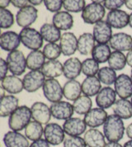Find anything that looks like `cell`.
Listing matches in <instances>:
<instances>
[{"label":"cell","mask_w":132,"mask_h":147,"mask_svg":"<svg viewBox=\"0 0 132 147\" xmlns=\"http://www.w3.org/2000/svg\"><path fill=\"white\" fill-rule=\"evenodd\" d=\"M64 97L67 100L75 101L78 99L82 93V85L79 81L72 80L66 82L63 86Z\"/></svg>","instance_id":"32"},{"label":"cell","mask_w":132,"mask_h":147,"mask_svg":"<svg viewBox=\"0 0 132 147\" xmlns=\"http://www.w3.org/2000/svg\"><path fill=\"white\" fill-rule=\"evenodd\" d=\"M63 127L58 123H48L44 128V136L46 140L52 146H58L64 142L65 135Z\"/></svg>","instance_id":"8"},{"label":"cell","mask_w":132,"mask_h":147,"mask_svg":"<svg viewBox=\"0 0 132 147\" xmlns=\"http://www.w3.org/2000/svg\"><path fill=\"white\" fill-rule=\"evenodd\" d=\"M45 81L46 76L41 70H31L22 79L24 89L28 93H34L43 87Z\"/></svg>","instance_id":"6"},{"label":"cell","mask_w":132,"mask_h":147,"mask_svg":"<svg viewBox=\"0 0 132 147\" xmlns=\"http://www.w3.org/2000/svg\"><path fill=\"white\" fill-rule=\"evenodd\" d=\"M63 7L67 12L79 13L83 12L86 7L84 0H65L63 1Z\"/></svg>","instance_id":"41"},{"label":"cell","mask_w":132,"mask_h":147,"mask_svg":"<svg viewBox=\"0 0 132 147\" xmlns=\"http://www.w3.org/2000/svg\"><path fill=\"white\" fill-rule=\"evenodd\" d=\"M44 135V128L42 127V124L36 121H31L25 128V136L30 140H40Z\"/></svg>","instance_id":"35"},{"label":"cell","mask_w":132,"mask_h":147,"mask_svg":"<svg viewBox=\"0 0 132 147\" xmlns=\"http://www.w3.org/2000/svg\"><path fill=\"white\" fill-rule=\"evenodd\" d=\"M106 15V9L102 3H92L86 5L82 12V18L87 24H96L102 21Z\"/></svg>","instance_id":"4"},{"label":"cell","mask_w":132,"mask_h":147,"mask_svg":"<svg viewBox=\"0 0 132 147\" xmlns=\"http://www.w3.org/2000/svg\"><path fill=\"white\" fill-rule=\"evenodd\" d=\"M126 64V56L122 52L116 51L112 52L108 60V65L110 68L115 71L121 70L125 68Z\"/></svg>","instance_id":"37"},{"label":"cell","mask_w":132,"mask_h":147,"mask_svg":"<svg viewBox=\"0 0 132 147\" xmlns=\"http://www.w3.org/2000/svg\"><path fill=\"white\" fill-rule=\"evenodd\" d=\"M98 78L102 84L106 85H111L112 84H115L117 76L114 69H112L110 67L106 66L100 68L98 72Z\"/></svg>","instance_id":"38"},{"label":"cell","mask_w":132,"mask_h":147,"mask_svg":"<svg viewBox=\"0 0 132 147\" xmlns=\"http://www.w3.org/2000/svg\"><path fill=\"white\" fill-rule=\"evenodd\" d=\"M42 88L45 98L52 103L61 101L64 97L63 88L61 87L59 81L55 79L46 80Z\"/></svg>","instance_id":"7"},{"label":"cell","mask_w":132,"mask_h":147,"mask_svg":"<svg viewBox=\"0 0 132 147\" xmlns=\"http://www.w3.org/2000/svg\"><path fill=\"white\" fill-rule=\"evenodd\" d=\"M105 147H123L118 142H108L106 144Z\"/></svg>","instance_id":"52"},{"label":"cell","mask_w":132,"mask_h":147,"mask_svg":"<svg viewBox=\"0 0 132 147\" xmlns=\"http://www.w3.org/2000/svg\"><path fill=\"white\" fill-rule=\"evenodd\" d=\"M19 100L14 95H5L0 99V116L6 117L10 116L18 107Z\"/></svg>","instance_id":"26"},{"label":"cell","mask_w":132,"mask_h":147,"mask_svg":"<svg viewBox=\"0 0 132 147\" xmlns=\"http://www.w3.org/2000/svg\"><path fill=\"white\" fill-rule=\"evenodd\" d=\"M64 147H86L87 145L84 138L80 136H66L63 142Z\"/></svg>","instance_id":"43"},{"label":"cell","mask_w":132,"mask_h":147,"mask_svg":"<svg viewBox=\"0 0 132 147\" xmlns=\"http://www.w3.org/2000/svg\"><path fill=\"white\" fill-rule=\"evenodd\" d=\"M126 63L129 66L132 67V50L128 51L126 55Z\"/></svg>","instance_id":"50"},{"label":"cell","mask_w":132,"mask_h":147,"mask_svg":"<svg viewBox=\"0 0 132 147\" xmlns=\"http://www.w3.org/2000/svg\"><path fill=\"white\" fill-rule=\"evenodd\" d=\"M125 5L128 9L132 10V0H126V1H125Z\"/></svg>","instance_id":"54"},{"label":"cell","mask_w":132,"mask_h":147,"mask_svg":"<svg viewBox=\"0 0 132 147\" xmlns=\"http://www.w3.org/2000/svg\"><path fill=\"white\" fill-rule=\"evenodd\" d=\"M40 33L41 35L43 40H46L49 43H55L56 41L60 40L62 36L60 30L51 23L43 24L40 27Z\"/></svg>","instance_id":"30"},{"label":"cell","mask_w":132,"mask_h":147,"mask_svg":"<svg viewBox=\"0 0 132 147\" xmlns=\"http://www.w3.org/2000/svg\"><path fill=\"white\" fill-rule=\"evenodd\" d=\"M37 16V9L32 5H28L18 10L16 15V21L19 27L22 28L30 27L36 21Z\"/></svg>","instance_id":"9"},{"label":"cell","mask_w":132,"mask_h":147,"mask_svg":"<svg viewBox=\"0 0 132 147\" xmlns=\"http://www.w3.org/2000/svg\"><path fill=\"white\" fill-rule=\"evenodd\" d=\"M129 26L132 28V13L130 14V17H129Z\"/></svg>","instance_id":"56"},{"label":"cell","mask_w":132,"mask_h":147,"mask_svg":"<svg viewBox=\"0 0 132 147\" xmlns=\"http://www.w3.org/2000/svg\"><path fill=\"white\" fill-rule=\"evenodd\" d=\"M116 94L122 99H127L132 96V80L125 74H120L114 84Z\"/></svg>","instance_id":"12"},{"label":"cell","mask_w":132,"mask_h":147,"mask_svg":"<svg viewBox=\"0 0 132 147\" xmlns=\"http://www.w3.org/2000/svg\"><path fill=\"white\" fill-rule=\"evenodd\" d=\"M41 72L48 79L57 78L64 73L63 65L57 60H48L41 68Z\"/></svg>","instance_id":"31"},{"label":"cell","mask_w":132,"mask_h":147,"mask_svg":"<svg viewBox=\"0 0 132 147\" xmlns=\"http://www.w3.org/2000/svg\"><path fill=\"white\" fill-rule=\"evenodd\" d=\"M95 39L93 35L89 32L83 33L78 39V51L83 55L92 54V50L95 47Z\"/></svg>","instance_id":"29"},{"label":"cell","mask_w":132,"mask_h":147,"mask_svg":"<svg viewBox=\"0 0 132 147\" xmlns=\"http://www.w3.org/2000/svg\"><path fill=\"white\" fill-rule=\"evenodd\" d=\"M123 147H132V140L126 141L125 144H124Z\"/></svg>","instance_id":"55"},{"label":"cell","mask_w":132,"mask_h":147,"mask_svg":"<svg viewBox=\"0 0 132 147\" xmlns=\"http://www.w3.org/2000/svg\"><path fill=\"white\" fill-rule=\"evenodd\" d=\"M109 45L116 51H130L132 50V36L125 32L113 34Z\"/></svg>","instance_id":"11"},{"label":"cell","mask_w":132,"mask_h":147,"mask_svg":"<svg viewBox=\"0 0 132 147\" xmlns=\"http://www.w3.org/2000/svg\"><path fill=\"white\" fill-rule=\"evenodd\" d=\"M131 80H132V69H131Z\"/></svg>","instance_id":"57"},{"label":"cell","mask_w":132,"mask_h":147,"mask_svg":"<svg viewBox=\"0 0 132 147\" xmlns=\"http://www.w3.org/2000/svg\"><path fill=\"white\" fill-rule=\"evenodd\" d=\"M99 69V64L92 58H88L82 62V72L88 77L95 76Z\"/></svg>","instance_id":"39"},{"label":"cell","mask_w":132,"mask_h":147,"mask_svg":"<svg viewBox=\"0 0 132 147\" xmlns=\"http://www.w3.org/2000/svg\"><path fill=\"white\" fill-rule=\"evenodd\" d=\"M112 110L115 115L121 119H130L132 117V103L127 99H118L114 103Z\"/></svg>","instance_id":"27"},{"label":"cell","mask_w":132,"mask_h":147,"mask_svg":"<svg viewBox=\"0 0 132 147\" xmlns=\"http://www.w3.org/2000/svg\"><path fill=\"white\" fill-rule=\"evenodd\" d=\"M62 127L66 135L70 136H80V135L86 131L87 125L84 120L79 117H71L64 122Z\"/></svg>","instance_id":"16"},{"label":"cell","mask_w":132,"mask_h":147,"mask_svg":"<svg viewBox=\"0 0 132 147\" xmlns=\"http://www.w3.org/2000/svg\"><path fill=\"white\" fill-rule=\"evenodd\" d=\"M112 54L111 47L107 44H98L93 48L92 51V57L98 64H102L108 61Z\"/></svg>","instance_id":"34"},{"label":"cell","mask_w":132,"mask_h":147,"mask_svg":"<svg viewBox=\"0 0 132 147\" xmlns=\"http://www.w3.org/2000/svg\"><path fill=\"white\" fill-rule=\"evenodd\" d=\"M14 24L13 13L7 8H0V27L2 29H8Z\"/></svg>","instance_id":"42"},{"label":"cell","mask_w":132,"mask_h":147,"mask_svg":"<svg viewBox=\"0 0 132 147\" xmlns=\"http://www.w3.org/2000/svg\"><path fill=\"white\" fill-rule=\"evenodd\" d=\"M22 43L19 34L13 31H7L3 32L0 36V47L5 51L12 52L16 51V49L19 47Z\"/></svg>","instance_id":"20"},{"label":"cell","mask_w":132,"mask_h":147,"mask_svg":"<svg viewBox=\"0 0 132 147\" xmlns=\"http://www.w3.org/2000/svg\"><path fill=\"white\" fill-rule=\"evenodd\" d=\"M11 3L15 7L21 9V8H23V7L28 6L29 1H27V0H13V1H11Z\"/></svg>","instance_id":"48"},{"label":"cell","mask_w":132,"mask_h":147,"mask_svg":"<svg viewBox=\"0 0 132 147\" xmlns=\"http://www.w3.org/2000/svg\"><path fill=\"white\" fill-rule=\"evenodd\" d=\"M51 116L57 120H68L71 118L74 113L71 103L65 101H59L51 105Z\"/></svg>","instance_id":"10"},{"label":"cell","mask_w":132,"mask_h":147,"mask_svg":"<svg viewBox=\"0 0 132 147\" xmlns=\"http://www.w3.org/2000/svg\"><path fill=\"white\" fill-rule=\"evenodd\" d=\"M9 69L7 63V60H4L3 58L0 59V77L1 80H3L5 77H7V74L8 72Z\"/></svg>","instance_id":"46"},{"label":"cell","mask_w":132,"mask_h":147,"mask_svg":"<svg viewBox=\"0 0 132 147\" xmlns=\"http://www.w3.org/2000/svg\"><path fill=\"white\" fill-rule=\"evenodd\" d=\"M125 133H126L127 137H128V138H130L131 140H132V122L126 127V129H125Z\"/></svg>","instance_id":"49"},{"label":"cell","mask_w":132,"mask_h":147,"mask_svg":"<svg viewBox=\"0 0 132 147\" xmlns=\"http://www.w3.org/2000/svg\"><path fill=\"white\" fill-rule=\"evenodd\" d=\"M46 57L43 51H32L26 56V67L30 70H39L46 63Z\"/></svg>","instance_id":"33"},{"label":"cell","mask_w":132,"mask_h":147,"mask_svg":"<svg viewBox=\"0 0 132 147\" xmlns=\"http://www.w3.org/2000/svg\"><path fill=\"white\" fill-rule=\"evenodd\" d=\"M3 143L6 147H29L30 144L26 136L18 131H10L3 136Z\"/></svg>","instance_id":"22"},{"label":"cell","mask_w":132,"mask_h":147,"mask_svg":"<svg viewBox=\"0 0 132 147\" xmlns=\"http://www.w3.org/2000/svg\"><path fill=\"white\" fill-rule=\"evenodd\" d=\"M117 94L116 91L111 87L102 88L96 96V103L100 108L107 109L116 102Z\"/></svg>","instance_id":"18"},{"label":"cell","mask_w":132,"mask_h":147,"mask_svg":"<svg viewBox=\"0 0 132 147\" xmlns=\"http://www.w3.org/2000/svg\"><path fill=\"white\" fill-rule=\"evenodd\" d=\"M52 22L60 31H68L73 27V18L69 12L60 11L54 14Z\"/></svg>","instance_id":"23"},{"label":"cell","mask_w":132,"mask_h":147,"mask_svg":"<svg viewBox=\"0 0 132 147\" xmlns=\"http://www.w3.org/2000/svg\"><path fill=\"white\" fill-rule=\"evenodd\" d=\"M7 63L9 71L13 75H22L26 71V59L23 52L19 50L8 53L7 56Z\"/></svg>","instance_id":"5"},{"label":"cell","mask_w":132,"mask_h":147,"mask_svg":"<svg viewBox=\"0 0 132 147\" xmlns=\"http://www.w3.org/2000/svg\"><path fill=\"white\" fill-rule=\"evenodd\" d=\"M124 4H125V1L123 0H106L103 3L104 7L110 11L119 9Z\"/></svg>","instance_id":"45"},{"label":"cell","mask_w":132,"mask_h":147,"mask_svg":"<svg viewBox=\"0 0 132 147\" xmlns=\"http://www.w3.org/2000/svg\"><path fill=\"white\" fill-rule=\"evenodd\" d=\"M84 139L88 147H105V136L99 130L91 128L84 133Z\"/></svg>","instance_id":"24"},{"label":"cell","mask_w":132,"mask_h":147,"mask_svg":"<svg viewBox=\"0 0 132 147\" xmlns=\"http://www.w3.org/2000/svg\"><path fill=\"white\" fill-rule=\"evenodd\" d=\"M31 118H32L31 108L25 105L20 106L9 116L8 127L13 131H20L26 128Z\"/></svg>","instance_id":"2"},{"label":"cell","mask_w":132,"mask_h":147,"mask_svg":"<svg viewBox=\"0 0 132 147\" xmlns=\"http://www.w3.org/2000/svg\"><path fill=\"white\" fill-rule=\"evenodd\" d=\"M10 3H11V1H9V0H2V1H0V7L7 8L10 5Z\"/></svg>","instance_id":"51"},{"label":"cell","mask_w":132,"mask_h":147,"mask_svg":"<svg viewBox=\"0 0 132 147\" xmlns=\"http://www.w3.org/2000/svg\"><path fill=\"white\" fill-rule=\"evenodd\" d=\"M129 17L130 15L124 10H112L106 14V22L112 28L122 29L129 25Z\"/></svg>","instance_id":"14"},{"label":"cell","mask_w":132,"mask_h":147,"mask_svg":"<svg viewBox=\"0 0 132 147\" xmlns=\"http://www.w3.org/2000/svg\"><path fill=\"white\" fill-rule=\"evenodd\" d=\"M62 53L61 49L56 43H47L44 47L43 54L46 59L49 60H55L58 59Z\"/></svg>","instance_id":"40"},{"label":"cell","mask_w":132,"mask_h":147,"mask_svg":"<svg viewBox=\"0 0 132 147\" xmlns=\"http://www.w3.org/2000/svg\"><path fill=\"white\" fill-rule=\"evenodd\" d=\"M103 133L109 142H118L124 136L125 125L117 115H109L103 125Z\"/></svg>","instance_id":"1"},{"label":"cell","mask_w":132,"mask_h":147,"mask_svg":"<svg viewBox=\"0 0 132 147\" xmlns=\"http://www.w3.org/2000/svg\"><path fill=\"white\" fill-rule=\"evenodd\" d=\"M19 36L22 43L29 50L38 51L43 46V38L40 33L35 28H22Z\"/></svg>","instance_id":"3"},{"label":"cell","mask_w":132,"mask_h":147,"mask_svg":"<svg viewBox=\"0 0 132 147\" xmlns=\"http://www.w3.org/2000/svg\"><path fill=\"white\" fill-rule=\"evenodd\" d=\"M92 99L90 98V97L86 95L80 96L78 99L73 101V103L74 112L79 115H84L88 113L92 109Z\"/></svg>","instance_id":"36"},{"label":"cell","mask_w":132,"mask_h":147,"mask_svg":"<svg viewBox=\"0 0 132 147\" xmlns=\"http://www.w3.org/2000/svg\"><path fill=\"white\" fill-rule=\"evenodd\" d=\"M107 117V113L104 109L100 107H94L84 115V120L88 127L96 128L102 125H104Z\"/></svg>","instance_id":"15"},{"label":"cell","mask_w":132,"mask_h":147,"mask_svg":"<svg viewBox=\"0 0 132 147\" xmlns=\"http://www.w3.org/2000/svg\"><path fill=\"white\" fill-rule=\"evenodd\" d=\"M32 119L36 121H38L40 124L47 125L51 117V108L42 102H36L32 107Z\"/></svg>","instance_id":"13"},{"label":"cell","mask_w":132,"mask_h":147,"mask_svg":"<svg viewBox=\"0 0 132 147\" xmlns=\"http://www.w3.org/2000/svg\"><path fill=\"white\" fill-rule=\"evenodd\" d=\"M64 75L66 79L72 80L79 77L82 72V63L77 57H71L63 64Z\"/></svg>","instance_id":"21"},{"label":"cell","mask_w":132,"mask_h":147,"mask_svg":"<svg viewBox=\"0 0 132 147\" xmlns=\"http://www.w3.org/2000/svg\"><path fill=\"white\" fill-rule=\"evenodd\" d=\"M44 4L46 9L51 13H58L60 12L61 7H63V1L60 0H45Z\"/></svg>","instance_id":"44"},{"label":"cell","mask_w":132,"mask_h":147,"mask_svg":"<svg viewBox=\"0 0 132 147\" xmlns=\"http://www.w3.org/2000/svg\"><path fill=\"white\" fill-rule=\"evenodd\" d=\"M131 103H132V97H131Z\"/></svg>","instance_id":"58"},{"label":"cell","mask_w":132,"mask_h":147,"mask_svg":"<svg viewBox=\"0 0 132 147\" xmlns=\"http://www.w3.org/2000/svg\"><path fill=\"white\" fill-rule=\"evenodd\" d=\"M59 47L62 54L65 56H71L78 50V39L73 32H65L61 36Z\"/></svg>","instance_id":"19"},{"label":"cell","mask_w":132,"mask_h":147,"mask_svg":"<svg viewBox=\"0 0 132 147\" xmlns=\"http://www.w3.org/2000/svg\"><path fill=\"white\" fill-rule=\"evenodd\" d=\"M29 147H50V144L46 141V139H40L33 141Z\"/></svg>","instance_id":"47"},{"label":"cell","mask_w":132,"mask_h":147,"mask_svg":"<svg viewBox=\"0 0 132 147\" xmlns=\"http://www.w3.org/2000/svg\"><path fill=\"white\" fill-rule=\"evenodd\" d=\"M2 88L8 94H18L24 89L23 82L16 75H7L1 82Z\"/></svg>","instance_id":"25"},{"label":"cell","mask_w":132,"mask_h":147,"mask_svg":"<svg viewBox=\"0 0 132 147\" xmlns=\"http://www.w3.org/2000/svg\"><path fill=\"white\" fill-rule=\"evenodd\" d=\"M82 92L86 96L92 97L98 94L102 89L101 81L96 76H90L84 79L82 83Z\"/></svg>","instance_id":"28"},{"label":"cell","mask_w":132,"mask_h":147,"mask_svg":"<svg viewBox=\"0 0 132 147\" xmlns=\"http://www.w3.org/2000/svg\"><path fill=\"white\" fill-rule=\"evenodd\" d=\"M92 35L98 44H106L112 36V29L105 21H101L93 27Z\"/></svg>","instance_id":"17"},{"label":"cell","mask_w":132,"mask_h":147,"mask_svg":"<svg viewBox=\"0 0 132 147\" xmlns=\"http://www.w3.org/2000/svg\"><path fill=\"white\" fill-rule=\"evenodd\" d=\"M42 3H44V1H41V0H30V1H29V3H31L32 6L40 5Z\"/></svg>","instance_id":"53"}]
</instances>
